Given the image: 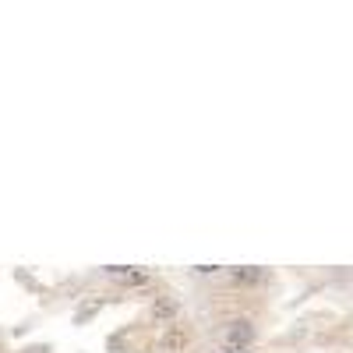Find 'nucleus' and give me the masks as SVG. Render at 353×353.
Instances as JSON below:
<instances>
[{
    "mask_svg": "<svg viewBox=\"0 0 353 353\" xmlns=\"http://www.w3.org/2000/svg\"><path fill=\"white\" fill-rule=\"evenodd\" d=\"M251 339H254V329H251L248 318L230 321V329H226V343H230V346H248Z\"/></svg>",
    "mask_w": 353,
    "mask_h": 353,
    "instance_id": "f257e3e1",
    "label": "nucleus"
},
{
    "mask_svg": "<svg viewBox=\"0 0 353 353\" xmlns=\"http://www.w3.org/2000/svg\"><path fill=\"white\" fill-rule=\"evenodd\" d=\"M110 279H117V283H131V286H141L145 283V272H134V269H124V265H106L103 269Z\"/></svg>",
    "mask_w": 353,
    "mask_h": 353,
    "instance_id": "f03ea898",
    "label": "nucleus"
},
{
    "mask_svg": "<svg viewBox=\"0 0 353 353\" xmlns=\"http://www.w3.org/2000/svg\"><path fill=\"white\" fill-rule=\"evenodd\" d=\"M265 272L261 269H237V272H233V279H237V283H258Z\"/></svg>",
    "mask_w": 353,
    "mask_h": 353,
    "instance_id": "7ed1b4c3",
    "label": "nucleus"
},
{
    "mask_svg": "<svg viewBox=\"0 0 353 353\" xmlns=\"http://www.w3.org/2000/svg\"><path fill=\"white\" fill-rule=\"evenodd\" d=\"M156 314H159V318H166V314H176V304H170V301H159V304H156Z\"/></svg>",
    "mask_w": 353,
    "mask_h": 353,
    "instance_id": "20e7f679",
    "label": "nucleus"
}]
</instances>
